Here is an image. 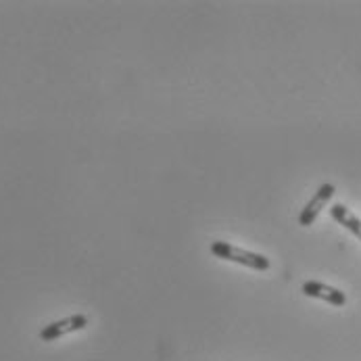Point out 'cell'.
<instances>
[{"instance_id": "cell-1", "label": "cell", "mask_w": 361, "mask_h": 361, "mask_svg": "<svg viewBox=\"0 0 361 361\" xmlns=\"http://www.w3.org/2000/svg\"><path fill=\"white\" fill-rule=\"evenodd\" d=\"M211 253L217 259H226V261H234V263H240V265H247L251 269H257V271H265L269 269V259L265 255H259V253H251V251H245V249H238L230 243H224V240H215L211 243Z\"/></svg>"}, {"instance_id": "cell-2", "label": "cell", "mask_w": 361, "mask_h": 361, "mask_svg": "<svg viewBox=\"0 0 361 361\" xmlns=\"http://www.w3.org/2000/svg\"><path fill=\"white\" fill-rule=\"evenodd\" d=\"M88 326V317L82 315V313H75V315H69V317H63V319H56L49 326L42 328L40 332V338L44 343H52L65 334H71V332H78V330H84Z\"/></svg>"}, {"instance_id": "cell-3", "label": "cell", "mask_w": 361, "mask_h": 361, "mask_svg": "<svg viewBox=\"0 0 361 361\" xmlns=\"http://www.w3.org/2000/svg\"><path fill=\"white\" fill-rule=\"evenodd\" d=\"M334 192H336L334 184H322V186L315 190V195L311 197L310 203L303 207V211L299 213V226H303V228L311 226V224L315 221V217L319 215V211L332 201Z\"/></svg>"}, {"instance_id": "cell-4", "label": "cell", "mask_w": 361, "mask_h": 361, "mask_svg": "<svg viewBox=\"0 0 361 361\" xmlns=\"http://www.w3.org/2000/svg\"><path fill=\"white\" fill-rule=\"evenodd\" d=\"M303 295L305 297H311V299H322L334 307H343L347 303V295L338 288H332L328 284H322V282H315V280H310L301 286Z\"/></svg>"}, {"instance_id": "cell-5", "label": "cell", "mask_w": 361, "mask_h": 361, "mask_svg": "<svg viewBox=\"0 0 361 361\" xmlns=\"http://www.w3.org/2000/svg\"><path fill=\"white\" fill-rule=\"evenodd\" d=\"M330 217H332L334 221H338L343 228H347L351 234H355L361 240V219L360 217H355L347 207L341 205V203L332 205L330 207Z\"/></svg>"}]
</instances>
